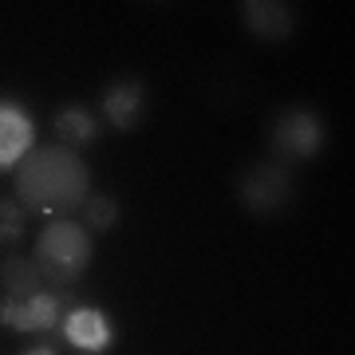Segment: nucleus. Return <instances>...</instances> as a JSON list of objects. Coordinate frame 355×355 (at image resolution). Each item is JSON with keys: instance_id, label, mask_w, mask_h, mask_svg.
<instances>
[{"instance_id": "f257e3e1", "label": "nucleus", "mask_w": 355, "mask_h": 355, "mask_svg": "<svg viewBox=\"0 0 355 355\" xmlns=\"http://www.w3.org/2000/svg\"><path fill=\"white\" fill-rule=\"evenodd\" d=\"M16 198L24 205V214L36 217H71L83 209V202L91 198V174L87 162L79 158V150L48 142L36 146L24 162L16 166Z\"/></svg>"}, {"instance_id": "f03ea898", "label": "nucleus", "mask_w": 355, "mask_h": 355, "mask_svg": "<svg viewBox=\"0 0 355 355\" xmlns=\"http://www.w3.org/2000/svg\"><path fill=\"white\" fill-rule=\"evenodd\" d=\"M91 257H95V241L91 233L71 217H55L40 229L36 249H32V261H36L44 284L51 288H71L83 272L91 268Z\"/></svg>"}, {"instance_id": "7ed1b4c3", "label": "nucleus", "mask_w": 355, "mask_h": 355, "mask_svg": "<svg viewBox=\"0 0 355 355\" xmlns=\"http://www.w3.org/2000/svg\"><path fill=\"white\" fill-rule=\"evenodd\" d=\"M292 198H296V178L284 162L268 158V162L249 166L241 178H237V202L241 209L257 217H272L280 209H288Z\"/></svg>"}, {"instance_id": "20e7f679", "label": "nucleus", "mask_w": 355, "mask_h": 355, "mask_svg": "<svg viewBox=\"0 0 355 355\" xmlns=\"http://www.w3.org/2000/svg\"><path fill=\"white\" fill-rule=\"evenodd\" d=\"M268 142L277 150V162H308L328 146V123L308 107H288L272 119Z\"/></svg>"}, {"instance_id": "39448f33", "label": "nucleus", "mask_w": 355, "mask_h": 355, "mask_svg": "<svg viewBox=\"0 0 355 355\" xmlns=\"http://www.w3.org/2000/svg\"><path fill=\"white\" fill-rule=\"evenodd\" d=\"M64 296L60 292H36L28 300H0V324L12 331H55L64 320Z\"/></svg>"}, {"instance_id": "423d86ee", "label": "nucleus", "mask_w": 355, "mask_h": 355, "mask_svg": "<svg viewBox=\"0 0 355 355\" xmlns=\"http://www.w3.org/2000/svg\"><path fill=\"white\" fill-rule=\"evenodd\" d=\"M60 331H64V340L83 355H99L111 347L114 340V324L111 316L95 304H71L60 320Z\"/></svg>"}, {"instance_id": "0eeeda50", "label": "nucleus", "mask_w": 355, "mask_h": 355, "mask_svg": "<svg viewBox=\"0 0 355 355\" xmlns=\"http://www.w3.org/2000/svg\"><path fill=\"white\" fill-rule=\"evenodd\" d=\"M36 150V119L16 99H0V170H16Z\"/></svg>"}, {"instance_id": "6e6552de", "label": "nucleus", "mask_w": 355, "mask_h": 355, "mask_svg": "<svg viewBox=\"0 0 355 355\" xmlns=\"http://www.w3.org/2000/svg\"><path fill=\"white\" fill-rule=\"evenodd\" d=\"M241 24L265 44H284L296 32V8L284 0H245Z\"/></svg>"}, {"instance_id": "1a4fd4ad", "label": "nucleus", "mask_w": 355, "mask_h": 355, "mask_svg": "<svg viewBox=\"0 0 355 355\" xmlns=\"http://www.w3.org/2000/svg\"><path fill=\"white\" fill-rule=\"evenodd\" d=\"M103 119L114 130H135L146 119V87L142 79H114L111 87L103 91Z\"/></svg>"}, {"instance_id": "9d476101", "label": "nucleus", "mask_w": 355, "mask_h": 355, "mask_svg": "<svg viewBox=\"0 0 355 355\" xmlns=\"http://www.w3.org/2000/svg\"><path fill=\"white\" fill-rule=\"evenodd\" d=\"M51 127H55V135H60V146H71V150H83V146H91V142H99V135H103L99 119H95L83 103H71V107H64V111H55Z\"/></svg>"}, {"instance_id": "9b49d317", "label": "nucleus", "mask_w": 355, "mask_h": 355, "mask_svg": "<svg viewBox=\"0 0 355 355\" xmlns=\"http://www.w3.org/2000/svg\"><path fill=\"white\" fill-rule=\"evenodd\" d=\"M0 288L8 300H28V296L44 292V277H40L36 261L24 253H8L0 261Z\"/></svg>"}, {"instance_id": "f8f14e48", "label": "nucleus", "mask_w": 355, "mask_h": 355, "mask_svg": "<svg viewBox=\"0 0 355 355\" xmlns=\"http://www.w3.org/2000/svg\"><path fill=\"white\" fill-rule=\"evenodd\" d=\"M79 214H83V229L87 233H111L119 225V202L111 193H91Z\"/></svg>"}, {"instance_id": "ddd939ff", "label": "nucleus", "mask_w": 355, "mask_h": 355, "mask_svg": "<svg viewBox=\"0 0 355 355\" xmlns=\"http://www.w3.org/2000/svg\"><path fill=\"white\" fill-rule=\"evenodd\" d=\"M28 229V214L20 202H8V198H0V249H8L24 237Z\"/></svg>"}, {"instance_id": "4468645a", "label": "nucleus", "mask_w": 355, "mask_h": 355, "mask_svg": "<svg viewBox=\"0 0 355 355\" xmlns=\"http://www.w3.org/2000/svg\"><path fill=\"white\" fill-rule=\"evenodd\" d=\"M20 355H60V352H55V343L51 340H44V343H36V347H24Z\"/></svg>"}]
</instances>
